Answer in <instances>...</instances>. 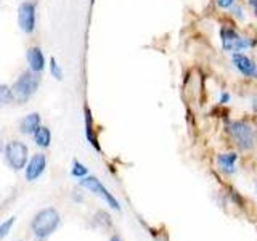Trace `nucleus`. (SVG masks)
<instances>
[{
    "instance_id": "f257e3e1",
    "label": "nucleus",
    "mask_w": 257,
    "mask_h": 241,
    "mask_svg": "<svg viewBox=\"0 0 257 241\" xmlns=\"http://www.w3.org/2000/svg\"><path fill=\"white\" fill-rule=\"evenodd\" d=\"M225 131L239 150L251 151L257 147V129L247 120H230Z\"/></svg>"
},
{
    "instance_id": "f03ea898",
    "label": "nucleus",
    "mask_w": 257,
    "mask_h": 241,
    "mask_svg": "<svg viewBox=\"0 0 257 241\" xmlns=\"http://www.w3.org/2000/svg\"><path fill=\"white\" fill-rule=\"evenodd\" d=\"M219 34H220V45L223 48V52L227 53L249 50V48H252L255 45V39L241 36L235 28L228 26V24H223Z\"/></svg>"
},
{
    "instance_id": "7ed1b4c3",
    "label": "nucleus",
    "mask_w": 257,
    "mask_h": 241,
    "mask_svg": "<svg viewBox=\"0 0 257 241\" xmlns=\"http://www.w3.org/2000/svg\"><path fill=\"white\" fill-rule=\"evenodd\" d=\"M39 87V76L34 71H24L23 74L15 80L12 85V95L13 101L16 103H24L29 100V96L34 95V92Z\"/></svg>"
},
{
    "instance_id": "20e7f679",
    "label": "nucleus",
    "mask_w": 257,
    "mask_h": 241,
    "mask_svg": "<svg viewBox=\"0 0 257 241\" xmlns=\"http://www.w3.org/2000/svg\"><path fill=\"white\" fill-rule=\"evenodd\" d=\"M60 223V214L53 207H47L40 211L32 220V230L39 238H47L56 230Z\"/></svg>"
},
{
    "instance_id": "39448f33",
    "label": "nucleus",
    "mask_w": 257,
    "mask_h": 241,
    "mask_svg": "<svg viewBox=\"0 0 257 241\" xmlns=\"http://www.w3.org/2000/svg\"><path fill=\"white\" fill-rule=\"evenodd\" d=\"M80 185H82L84 188H87V190H90L92 193H95V195H98L100 198H103L104 201H106V204L109 206V207H112V209H116V211H120V206H119V203H117V199L114 198L109 193V190L104 187V185L96 179V177H84V179H80V182H79Z\"/></svg>"
},
{
    "instance_id": "423d86ee",
    "label": "nucleus",
    "mask_w": 257,
    "mask_h": 241,
    "mask_svg": "<svg viewBox=\"0 0 257 241\" xmlns=\"http://www.w3.org/2000/svg\"><path fill=\"white\" fill-rule=\"evenodd\" d=\"M5 155H7V161L13 169L20 171L24 166H26V161H28V147L24 145L23 142H10L7 145L5 148Z\"/></svg>"
},
{
    "instance_id": "0eeeda50",
    "label": "nucleus",
    "mask_w": 257,
    "mask_h": 241,
    "mask_svg": "<svg viewBox=\"0 0 257 241\" xmlns=\"http://www.w3.org/2000/svg\"><path fill=\"white\" fill-rule=\"evenodd\" d=\"M231 63L243 77L252 79L257 76V63L249 55H246L243 52L231 53Z\"/></svg>"
},
{
    "instance_id": "6e6552de",
    "label": "nucleus",
    "mask_w": 257,
    "mask_h": 241,
    "mask_svg": "<svg viewBox=\"0 0 257 241\" xmlns=\"http://www.w3.org/2000/svg\"><path fill=\"white\" fill-rule=\"evenodd\" d=\"M18 24L23 32L31 34L36 29V5L34 2H24L18 8Z\"/></svg>"
},
{
    "instance_id": "1a4fd4ad",
    "label": "nucleus",
    "mask_w": 257,
    "mask_h": 241,
    "mask_svg": "<svg viewBox=\"0 0 257 241\" xmlns=\"http://www.w3.org/2000/svg\"><path fill=\"white\" fill-rule=\"evenodd\" d=\"M238 153L236 151H228V153H220L215 158V164L219 167V171L231 175L236 172V161H238Z\"/></svg>"
},
{
    "instance_id": "9d476101",
    "label": "nucleus",
    "mask_w": 257,
    "mask_h": 241,
    "mask_svg": "<svg viewBox=\"0 0 257 241\" xmlns=\"http://www.w3.org/2000/svg\"><path fill=\"white\" fill-rule=\"evenodd\" d=\"M45 166H47V159H45V155L42 153H39V155H34L32 159L29 161V164L26 166V179L29 182L39 179L42 172L45 171Z\"/></svg>"
},
{
    "instance_id": "9b49d317",
    "label": "nucleus",
    "mask_w": 257,
    "mask_h": 241,
    "mask_svg": "<svg viewBox=\"0 0 257 241\" xmlns=\"http://www.w3.org/2000/svg\"><path fill=\"white\" fill-rule=\"evenodd\" d=\"M28 63H29V68L31 71H34V72H40V71H44L45 68V56L42 53V50H40L39 47H31L28 53Z\"/></svg>"
},
{
    "instance_id": "f8f14e48",
    "label": "nucleus",
    "mask_w": 257,
    "mask_h": 241,
    "mask_svg": "<svg viewBox=\"0 0 257 241\" xmlns=\"http://www.w3.org/2000/svg\"><path fill=\"white\" fill-rule=\"evenodd\" d=\"M40 127L42 126H40V116L37 112H31V114H28L21 120V126H20L21 132L28 134V135H34Z\"/></svg>"
},
{
    "instance_id": "ddd939ff",
    "label": "nucleus",
    "mask_w": 257,
    "mask_h": 241,
    "mask_svg": "<svg viewBox=\"0 0 257 241\" xmlns=\"http://www.w3.org/2000/svg\"><path fill=\"white\" fill-rule=\"evenodd\" d=\"M85 127H87V139L88 142H90L95 150H98L100 151V145H98V140H96V135L93 132V123H92V114H90V111L85 109Z\"/></svg>"
},
{
    "instance_id": "4468645a",
    "label": "nucleus",
    "mask_w": 257,
    "mask_h": 241,
    "mask_svg": "<svg viewBox=\"0 0 257 241\" xmlns=\"http://www.w3.org/2000/svg\"><path fill=\"white\" fill-rule=\"evenodd\" d=\"M34 140H36V143L39 145V147L47 148L48 145H50V142H52V134H50V131H48L47 127H40L39 131L34 134Z\"/></svg>"
},
{
    "instance_id": "2eb2a0df",
    "label": "nucleus",
    "mask_w": 257,
    "mask_h": 241,
    "mask_svg": "<svg viewBox=\"0 0 257 241\" xmlns=\"http://www.w3.org/2000/svg\"><path fill=\"white\" fill-rule=\"evenodd\" d=\"M13 100L12 95V87L8 85H0V106H5Z\"/></svg>"
},
{
    "instance_id": "dca6fc26",
    "label": "nucleus",
    "mask_w": 257,
    "mask_h": 241,
    "mask_svg": "<svg viewBox=\"0 0 257 241\" xmlns=\"http://www.w3.org/2000/svg\"><path fill=\"white\" fill-rule=\"evenodd\" d=\"M71 174L74 177H77V179H84V177H87V174H88V169L82 163L74 161V164H72V169H71Z\"/></svg>"
},
{
    "instance_id": "f3484780",
    "label": "nucleus",
    "mask_w": 257,
    "mask_h": 241,
    "mask_svg": "<svg viewBox=\"0 0 257 241\" xmlns=\"http://www.w3.org/2000/svg\"><path fill=\"white\" fill-rule=\"evenodd\" d=\"M95 222H96V223H100L101 227H104V228H106V227H111V225H112L111 217H109L106 212H103V211H100V212H96V214H95Z\"/></svg>"
},
{
    "instance_id": "a211bd4d",
    "label": "nucleus",
    "mask_w": 257,
    "mask_h": 241,
    "mask_svg": "<svg viewBox=\"0 0 257 241\" xmlns=\"http://www.w3.org/2000/svg\"><path fill=\"white\" fill-rule=\"evenodd\" d=\"M50 72H52V76L55 79H58V80L63 79V69H61V66H60L58 61H56L55 58L50 60Z\"/></svg>"
},
{
    "instance_id": "6ab92c4d",
    "label": "nucleus",
    "mask_w": 257,
    "mask_h": 241,
    "mask_svg": "<svg viewBox=\"0 0 257 241\" xmlns=\"http://www.w3.org/2000/svg\"><path fill=\"white\" fill-rule=\"evenodd\" d=\"M230 12H231V16L235 20H239V21H243L244 20V10H243V7L241 5H238V4H235L231 8H230Z\"/></svg>"
},
{
    "instance_id": "aec40b11",
    "label": "nucleus",
    "mask_w": 257,
    "mask_h": 241,
    "mask_svg": "<svg viewBox=\"0 0 257 241\" xmlns=\"http://www.w3.org/2000/svg\"><path fill=\"white\" fill-rule=\"evenodd\" d=\"M15 223V217H10L8 220H5L2 225H0V238H5L8 233H10L12 225Z\"/></svg>"
},
{
    "instance_id": "412c9836",
    "label": "nucleus",
    "mask_w": 257,
    "mask_h": 241,
    "mask_svg": "<svg viewBox=\"0 0 257 241\" xmlns=\"http://www.w3.org/2000/svg\"><path fill=\"white\" fill-rule=\"evenodd\" d=\"M215 4L220 10H230V8L236 4V0H215Z\"/></svg>"
},
{
    "instance_id": "4be33fe9",
    "label": "nucleus",
    "mask_w": 257,
    "mask_h": 241,
    "mask_svg": "<svg viewBox=\"0 0 257 241\" xmlns=\"http://www.w3.org/2000/svg\"><path fill=\"white\" fill-rule=\"evenodd\" d=\"M230 101H231V95H230V92L222 90V93H220V96H219V104H227V103H230Z\"/></svg>"
},
{
    "instance_id": "5701e85b",
    "label": "nucleus",
    "mask_w": 257,
    "mask_h": 241,
    "mask_svg": "<svg viewBox=\"0 0 257 241\" xmlns=\"http://www.w3.org/2000/svg\"><path fill=\"white\" fill-rule=\"evenodd\" d=\"M246 4H247V7L252 10V13L257 16V0H246Z\"/></svg>"
},
{
    "instance_id": "b1692460",
    "label": "nucleus",
    "mask_w": 257,
    "mask_h": 241,
    "mask_svg": "<svg viewBox=\"0 0 257 241\" xmlns=\"http://www.w3.org/2000/svg\"><path fill=\"white\" fill-rule=\"evenodd\" d=\"M109 241H124L122 238H120L119 235H114V236H111V239Z\"/></svg>"
},
{
    "instance_id": "393cba45",
    "label": "nucleus",
    "mask_w": 257,
    "mask_h": 241,
    "mask_svg": "<svg viewBox=\"0 0 257 241\" xmlns=\"http://www.w3.org/2000/svg\"><path fill=\"white\" fill-rule=\"evenodd\" d=\"M254 109H257V98L254 100Z\"/></svg>"
},
{
    "instance_id": "a878e982",
    "label": "nucleus",
    "mask_w": 257,
    "mask_h": 241,
    "mask_svg": "<svg viewBox=\"0 0 257 241\" xmlns=\"http://www.w3.org/2000/svg\"><path fill=\"white\" fill-rule=\"evenodd\" d=\"M255 191H257V183H255Z\"/></svg>"
},
{
    "instance_id": "bb28decb",
    "label": "nucleus",
    "mask_w": 257,
    "mask_h": 241,
    "mask_svg": "<svg viewBox=\"0 0 257 241\" xmlns=\"http://www.w3.org/2000/svg\"><path fill=\"white\" fill-rule=\"evenodd\" d=\"M255 79H257V76H255Z\"/></svg>"
}]
</instances>
